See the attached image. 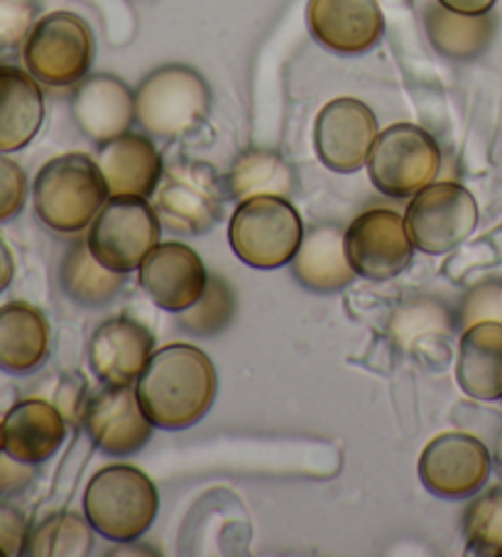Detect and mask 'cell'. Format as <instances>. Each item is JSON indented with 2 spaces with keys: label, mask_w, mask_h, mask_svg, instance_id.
<instances>
[{
  "label": "cell",
  "mask_w": 502,
  "mask_h": 557,
  "mask_svg": "<svg viewBox=\"0 0 502 557\" xmlns=\"http://www.w3.org/2000/svg\"><path fill=\"white\" fill-rule=\"evenodd\" d=\"M86 381L76 373V376L64 379V383L57 391V403L54 406L62 410L66 422H84L86 406H89V391H86Z\"/></svg>",
  "instance_id": "cell-36"
},
{
  "label": "cell",
  "mask_w": 502,
  "mask_h": 557,
  "mask_svg": "<svg viewBox=\"0 0 502 557\" xmlns=\"http://www.w3.org/2000/svg\"><path fill=\"white\" fill-rule=\"evenodd\" d=\"M437 3L461 15H486L492 13L495 0H437Z\"/></svg>",
  "instance_id": "cell-38"
},
{
  "label": "cell",
  "mask_w": 502,
  "mask_h": 557,
  "mask_svg": "<svg viewBox=\"0 0 502 557\" xmlns=\"http://www.w3.org/2000/svg\"><path fill=\"white\" fill-rule=\"evenodd\" d=\"M93 33L81 15L54 11L33 25L23 45V62L37 82L52 89L76 86L91 70Z\"/></svg>",
  "instance_id": "cell-7"
},
{
  "label": "cell",
  "mask_w": 502,
  "mask_h": 557,
  "mask_svg": "<svg viewBox=\"0 0 502 557\" xmlns=\"http://www.w3.org/2000/svg\"><path fill=\"white\" fill-rule=\"evenodd\" d=\"M37 15L35 0H0V50L25 45Z\"/></svg>",
  "instance_id": "cell-33"
},
{
  "label": "cell",
  "mask_w": 502,
  "mask_h": 557,
  "mask_svg": "<svg viewBox=\"0 0 502 557\" xmlns=\"http://www.w3.org/2000/svg\"><path fill=\"white\" fill-rule=\"evenodd\" d=\"M492 469L488 447L466 432H443L419 457V479L439 498H468L486 486Z\"/></svg>",
  "instance_id": "cell-12"
},
{
  "label": "cell",
  "mask_w": 502,
  "mask_h": 557,
  "mask_svg": "<svg viewBox=\"0 0 502 557\" xmlns=\"http://www.w3.org/2000/svg\"><path fill=\"white\" fill-rule=\"evenodd\" d=\"M60 283L74 302L86 307H103L118 297L125 275L109 271L103 263L96 261L89 244L76 242L62 258Z\"/></svg>",
  "instance_id": "cell-27"
},
{
  "label": "cell",
  "mask_w": 502,
  "mask_h": 557,
  "mask_svg": "<svg viewBox=\"0 0 502 557\" xmlns=\"http://www.w3.org/2000/svg\"><path fill=\"white\" fill-rule=\"evenodd\" d=\"M160 216L148 199L111 197L91 221L86 244L109 271L128 275L160 246Z\"/></svg>",
  "instance_id": "cell-9"
},
{
  "label": "cell",
  "mask_w": 502,
  "mask_h": 557,
  "mask_svg": "<svg viewBox=\"0 0 502 557\" xmlns=\"http://www.w3.org/2000/svg\"><path fill=\"white\" fill-rule=\"evenodd\" d=\"M152 197L160 224L175 234H209L224 219V180L206 162H172L164 168Z\"/></svg>",
  "instance_id": "cell-6"
},
{
  "label": "cell",
  "mask_w": 502,
  "mask_h": 557,
  "mask_svg": "<svg viewBox=\"0 0 502 557\" xmlns=\"http://www.w3.org/2000/svg\"><path fill=\"white\" fill-rule=\"evenodd\" d=\"M45 123V94L30 72L0 64V152L30 146Z\"/></svg>",
  "instance_id": "cell-21"
},
{
  "label": "cell",
  "mask_w": 502,
  "mask_h": 557,
  "mask_svg": "<svg viewBox=\"0 0 502 557\" xmlns=\"http://www.w3.org/2000/svg\"><path fill=\"white\" fill-rule=\"evenodd\" d=\"M84 428L105 455H133L148 445L154 422L145 412L138 388L105 386L89 398Z\"/></svg>",
  "instance_id": "cell-14"
},
{
  "label": "cell",
  "mask_w": 502,
  "mask_h": 557,
  "mask_svg": "<svg viewBox=\"0 0 502 557\" xmlns=\"http://www.w3.org/2000/svg\"><path fill=\"white\" fill-rule=\"evenodd\" d=\"M27 533H30V525L25 516L13 506L0 504V550L5 557L23 555Z\"/></svg>",
  "instance_id": "cell-35"
},
{
  "label": "cell",
  "mask_w": 502,
  "mask_h": 557,
  "mask_svg": "<svg viewBox=\"0 0 502 557\" xmlns=\"http://www.w3.org/2000/svg\"><path fill=\"white\" fill-rule=\"evenodd\" d=\"M456 381L476 400H502V322H478L463 330Z\"/></svg>",
  "instance_id": "cell-22"
},
{
  "label": "cell",
  "mask_w": 502,
  "mask_h": 557,
  "mask_svg": "<svg viewBox=\"0 0 502 557\" xmlns=\"http://www.w3.org/2000/svg\"><path fill=\"white\" fill-rule=\"evenodd\" d=\"M72 113L84 136L101 146L130 131L135 123V94L113 74L86 76L76 84Z\"/></svg>",
  "instance_id": "cell-19"
},
{
  "label": "cell",
  "mask_w": 502,
  "mask_h": 557,
  "mask_svg": "<svg viewBox=\"0 0 502 557\" xmlns=\"http://www.w3.org/2000/svg\"><path fill=\"white\" fill-rule=\"evenodd\" d=\"M453 320L447 305L434 300V297H417V300L404 302L390 320V337L402 351H422L451 337Z\"/></svg>",
  "instance_id": "cell-28"
},
{
  "label": "cell",
  "mask_w": 502,
  "mask_h": 557,
  "mask_svg": "<svg viewBox=\"0 0 502 557\" xmlns=\"http://www.w3.org/2000/svg\"><path fill=\"white\" fill-rule=\"evenodd\" d=\"M5 453V447H3V422H0V455Z\"/></svg>",
  "instance_id": "cell-41"
},
{
  "label": "cell",
  "mask_w": 502,
  "mask_h": 557,
  "mask_svg": "<svg viewBox=\"0 0 502 557\" xmlns=\"http://www.w3.org/2000/svg\"><path fill=\"white\" fill-rule=\"evenodd\" d=\"M228 197L246 201L250 197H289L294 189V170L273 150H248L226 177Z\"/></svg>",
  "instance_id": "cell-26"
},
{
  "label": "cell",
  "mask_w": 502,
  "mask_h": 557,
  "mask_svg": "<svg viewBox=\"0 0 502 557\" xmlns=\"http://www.w3.org/2000/svg\"><path fill=\"white\" fill-rule=\"evenodd\" d=\"M404 224L417 251L447 256L476 232L478 201L459 182H431L412 197Z\"/></svg>",
  "instance_id": "cell-10"
},
{
  "label": "cell",
  "mask_w": 502,
  "mask_h": 557,
  "mask_svg": "<svg viewBox=\"0 0 502 557\" xmlns=\"http://www.w3.org/2000/svg\"><path fill=\"white\" fill-rule=\"evenodd\" d=\"M154 354L152 332L130 317H115L93 332L89 361L103 386H133Z\"/></svg>",
  "instance_id": "cell-17"
},
{
  "label": "cell",
  "mask_w": 502,
  "mask_h": 557,
  "mask_svg": "<svg viewBox=\"0 0 502 557\" xmlns=\"http://www.w3.org/2000/svg\"><path fill=\"white\" fill-rule=\"evenodd\" d=\"M96 165L109 197L150 199L162 180V156L142 133H123L96 150Z\"/></svg>",
  "instance_id": "cell-18"
},
{
  "label": "cell",
  "mask_w": 502,
  "mask_h": 557,
  "mask_svg": "<svg viewBox=\"0 0 502 557\" xmlns=\"http://www.w3.org/2000/svg\"><path fill=\"white\" fill-rule=\"evenodd\" d=\"M463 537L470 553L502 555V486L490 488L468 504L463 513Z\"/></svg>",
  "instance_id": "cell-31"
},
{
  "label": "cell",
  "mask_w": 502,
  "mask_h": 557,
  "mask_svg": "<svg viewBox=\"0 0 502 557\" xmlns=\"http://www.w3.org/2000/svg\"><path fill=\"white\" fill-rule=\"evenodd\" d=\"M27 199V177L15 160L0 152V224L17 216Z\"/></svg>",
  "instance_id": "cell-34"
},
{
  "label": "cell",
  "mask_w": 502,
  "mask_h": 557,
  "mask_svg": "<svg viewBox=\"0 0 502 557\" xmlns=\"http://www.w3.org/2000/svg\"><path fill=\"white\" fill-rule=\"evenodd\" d=\"M495 465H498V472L502 474V435L495 442Z\"/></svg>",
  "instance_id": "cell-40"
},
{
  "label": "cell",
  "mask_w": 502,
  "mask_h": 557,
  "mask_svg": "<svg viewBox=\"0 0 502 557\" xmlns=\"http://www.w3.org/2000/svg\"><path fill=\"white\" fill-rule=\"evenodd\" d=\"M365 168L375 189L385 197L410 199L437 180L441 148L431 133L414 123H394L378 133Z\"/></svg>",
  "instance_id": "cell-8"
},
{
  "label": "cell",
  "mask_w": 502,
  "mask_h": 557,
  "mask_svg": "<svg viewBox=\"0 0 502 557\" xmlns=\"http://www.w3.org/2000/svg\"><path fill=\"white\" fill-rule=\"evenodd\" d=\"M346 258L365 281H390L407 271L414 242L404 216L392 209H368L351 221L343 234Z\"/></svg>",
  "instance_id": "cell-11"
},
{
  "label": "cell",
  "mask_w": 502,
  "mask_h": 557,
  "mask_svg": "<svg viewBox=\"0 0 502 557\" xmlns=\"http://www.w3.org/2000/svg\"><path fill=\"white\" fill-rule=\"evenodd\" d=\"M160 511L152 479L133 465H111L91 476L84 492V513L93 531L113 543H133L150 531Z\"/></svg>",
  "instance_id": "cell-3"
},
{
  "label": "cell",
  "mask_w": 502,
  "mask_h": 557,
  "mask_svg": "<svg viewBox=\"0 0 502 557\" xmlns=\"http://www.w3.org/2000/svg\"><path fill=\"white\" fill-rule=\"evenodd\" d=\"M13 275H15L13 253L3 238H0V293L8 290V285L13 283Z\"/></svg>",
  "instance_id": "cell-39"
},
{
  "label": "cell",
  "mask_w": 502,
  "mask_h": 557,
  "mask_svg": "<svg viewBox=\"0 0 502 557\" xmlns=\"http://www.w3.org/2000/svg\"><path fill=\"white\" fill-rule=\"evenodd\" d=\"M306 27L336 54H365L380 42L385 17L378 0H309Z\"/></svg>",
  "instance_id": "cell-15"
},
{
  "label": "cell",
  "mask_w": 502,
  "mask_h": 557,
  "mask_svg": "<svg viewBox=\"0 0 502 557\" xmlns=\"http://www.w3.org/2000/svg\"><path fill=\"white\" fill-rule=\"evenodd\" d=\"M302 238V216L287 197H250L238 201L230 216L228 244L240 261L258 271L292 263Z\"/></svg>",
  "instance_id": "cell-5"
},
{
  "label": "cell",
  "mask_w": 502,
  "mask_h": 557,
  "mask_svg": "<svg viewBox=\"0 0 502 557\" xmlns=\"http://www.w3.org/2000/svg\"><path fill=\"white\" fill-rule=\"evenodd\" d=\"M424 27L429 42L441 57L456 62H470L488 50L498 30V21L492 13L486 15H461L441 3H431L424 11Z\"/></svg>",
  "instance_id": "cell-25"
},
{
  "label": "cell",
  "mask_w": 502,
  "mask_h": 557,
  "mask_svg": "<svg viewBox=\"0 0 502 557\" xmlns=\"http://www.w3.org/2000/svg\"><path fill=\"white\" fill-rule=\"evenodd\" d=\"M236 317V290L224 275H209L206 290L189 310L179 312V326L194 337L226 332Z\"/></svg>",
  "instance_id": "cell-30"
},
{
  "label": "cell",
  "mask_w": 502,
  "mask_h": 557,
  "mask_svg": "<svg viewBox=\"0 0 502 557\" xmlns=\"http://www.w3.org/2000/svg\"><path fill=\"white\" fill-rule=\"evenodd\" d=\"M378 133V119L371 106L351 96H341L318 111L314 123L316 156L331 172L351 175L368 165Z\"/></svg>",
  "instance_id": "cell-13"
},
{
  "label": "cell",
  "mask_w": 502,
  "mask_h": 557,
  "mask_svg": "<svg viewBox=\"0 0 502 557\" xmlns=\"http://www.w3.org/2000/svg\"><path fill=\"white\" fill-rule=\"evenodd\" d=\"M93 547V525L79 513L60 511L30 528L23 555L27 557H84Z\"/></svg>",
  "instance_id": "cell-29"
},
{
  "label": "cell",
  "mask_w": 502,
  "mask_h": 557,
  "mask_svg": "<svg viewBox=\"0 0 502 557\" xmlns=\"http://www.w3.org/2000/svg\"><path fill=\"white\" fill-rule=\"evenodd\" d=\"M211 111L204 76L187 64H164L135 91V121L152 138L177 140L201 128Z\"/></svg>",
  "instance_id": "cell-4"
},
{
  "label": "cell",
  "mask_w": 502,
  "mask_h": 557,
  "mask_svg": "<svg viewBox=\"0 0 502 557\" xmlns=\"http://www.w3.org/2000/svg\"><path fill=\"white\" fill-rule=\"evenodd\" d=\"M66 437V418L54 403L27 398L3 418L5 453L25 465H42L57 455Z\"/></svg>",
  "instance_id": "cell-20"
},
{
  "label": "cell",
  "mask_w": 502,
  "mask_h": 557,
  "mask_svg": "<svg viewBox=\"0 0 502 557\" xmlns=\"http://www.w3.org/2000/svg\"><path fill=\"white\" fill-rule=\"evenodd\" d=\"M218 376L214 361L191 344H167L150 357L138 379V396L160 430H187L214 408Z\"/></svg>",
  "instance_id": "cell-1"
},
{
  "label": "cell",
  "mask_w": 502,
  "mask_h": 557,
  "mask_svg": "<svg viewBox=\"0 0 502 557\" xmlns=\"http://www.w3.org/2000/svg\"><path fill=\"white\" fill-rule=\"evenodd\" d=\"M109 199L96 160L66 152L45 162L33 185L35 214L54 234L76 236L91 226Z\"/></svg>",
  "instance_id": "cell-2"
},
{
  "label": "cell",
  "mask_w": 502,
  "mask_h": 557,
  "mask_svg": "<svg viewBox=\"0 0 502 557\" xmlns=\"http://www.w3.org/2000/svg\"><path fill=\"white\" fill-rule=\"evenodd\" d=\"M339 226H314L292 258L294 281L312 293H341L355 277Z\"/></svg>",
  "instance_id": "cell-23"
},
{
  "label": "cell",
  "mask_w": 502,
  "mask_h": 557,
  "mask_svg": "<svg viewBox=\"0 0 502 557\" xmlns=\"http://www.w3.org/2000/svg\"><path fill=\"white\" fill-rule=\"evenodd\" d=\"M209 271L187 244H160L140 265V287L164 312H185L206 290Z\"/></svg>",
  "instance_id": "cell-16"
},
{
  "label": "cell",
  "mask_w": 502,
  "mask_h": 557,
  "mask_svg": "<svg viewBox=\"0 0 502 557\" xmlns=\"http://www.w3.org/2000/svg\"><path fill=\"white\" fill-rule=\"evenodd\" d=\"M35 482V465H25L8 453L0 455V496H15Z\"/></svg>",
  "instance_id": "cell-37"
},
{
  "label": "cell",
  "mask_w": 502,
  "mask_h": 557,
  "mask_svg": "<svg viewBox=\"0 0 502 557\" xmlns=\"http://www.w3.org/2000/svg\"><path fill=\"white\" fill-rule=\"evenodd\" d=\"M0 557H5V555H3V550H0Z\"/></svg>",
  "instance_id": "cell-42"
},
{
  "label": "cell",
  "mask_w": 502,
  "mask_h": 557,
  "mask_svg": "<svg viewBox=\"0 0 502 557\" xmlns=\"http://www.w3.org/2000/svg\"><path fill=\"white\" fill-rule=\"evenodd\" d=\"M478 322H502V283H482L463 297L459 310L461 330H468Z\"/></svg>",
  "instance_id": "cell-32"
},
{
  "label": "cell",
  "mask_w": 502,
  "mask_h": 557,
  "mask_svg": "<svg viewBox=\"0 0 502 557\" xmlns=\"http://www.w3.org/2000/svg\"><path fill=\"white\" fill-rule=\"evenodd\" d=\"M50 357V322L27 302L0 307V369L15 376L37 371Z\"/></svg>",
  "instance_id": "cell-24"
}]
</instances>
